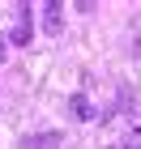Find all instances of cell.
I'll return each mask as SVG.
<instances>
[{
  "instance_id": "cell-1",
  "label": "cell",
  "mask_w": 141,
  "mask_h": 149,
  "mask_svg": "<svg viewBox=\"0 0 141 149\" xmlns=\"http://www.w3.org/2000/svg\"><path fill=\"white\" fill-rule=\"evenodd\" d=\"M43 30L47 34H60V30H64V4H60V0H47L43 4Z\"/></svg>"
},
{
  "instance_id": "cell-2",
  "label": "cell",
  "mask_w": 141,
  "mask_h": 149,
  "mask_svg": "<svg viewBox=\"0 0 141 149\" xmlns=\"http://www.w3.org/2000/svg\"><path fill=\"white\" fill-rule=\"evenodd\" d=\"M30 30H34V26H30V9H17V26H13L9 43L13 47H26V43H30Z\"/></svg>"
},
{
  "instance_id": "cell-3",
  "label": "cell",
  "mask_w": 141,
  "mask_h": 149,
  "mask_svg": "<svg viewBox=\"0 0 141 149\" xmlns=\"http://www.w3.org/2000/svg\"><path fill=\"white\" fill-rule=\"evenodd\" d=\"M60 132H34V136H26V149H60Z\"/></svg>"
},
{
  "instance_id": "cell-4",
  "label": "cell",
  "mask_w": 141,
  "mask_h": 149,
  "mask_svg": "<svg viewBox=\"0 0 141 149\" xmlns=\"http://www.w3.org/2000/svg\"><path fill=\"white\" fill-rule=\"evenodd\" d=\"M69 111H73V119H94V107H90L86 94H73V98H69Z\"/></svg>"
}]
</instances>
